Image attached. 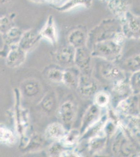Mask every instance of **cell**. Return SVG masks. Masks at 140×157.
Here are the masks:
<instances>
[{
    "label": "cell",
    "instance_id": "2",
    "mask_svg": "<svg viewBox=\"0 0 140 157\" xmlns=\"http://www.w3.org/2000/svg\"><path fill=\"white\" fill-rule=\"evenodd\" d=\"M124 42L115 38L95 43L92 45V56L112 61L118 59L120 56Z\"/></svg>",
    "mask_w": 140,
    "mask_h": 157
},
{
    "label": "cell",
    "instance_id": "25",
    "mask_svg": "<svg viewBox=\"0 0 140 157\" xmlns=\"http://www.w3.org/2000/svg\"><path fill=\"white\" fill-rule=\"evenodd\" d=\"M56 98L52 93L47 94L41 102V106L46 112H51L55 107Z\"/></svg>",
    "mask_w": 140,
    "mask_h": 157
},
{
    "label": "cell",
    "instance_id": "21",
    "mask_svg": "<svg viewBox=\"0 0 140 157\" xmlns=\"http://www.w3.org/2000/svg\"><path fill=\"white\" fill-rule=\"evenodd\" d=\"M23 33L17 27H12L6 33V41L9 44L16 45L19 43Z\"/></svg>",
    "mask_w": 140,
    "mask_h": 157
},
{
    "label": "cell",
    "instance_id": "5",
    "mask_svg": "<svg viewBox=\"0 0 140 157\" xmlns=\"http://www.w3.org/2000/svg\"><path fill=\"white\" fill-rule=\"evenodd\" d=\"M101 116L100 107L96 104L92 105L84 115L81 128V132L84 133L100 121Z\"/></svg>",
    "mask_w": 140,
    "mask_h": 157
},
{
    "label": "cell",
    "instance_id": "34",
    "mask_svg": "<svg viewBox=\"0 0 140 157\" xmlns=\"http://www.w3.org/2000/svg\"><path fill=\"white\" fill-rule=\"evenodd\" d=\"M62 1V0H46V3L52 4V6L55 5L56 4L58 3L59 2H60V1Z\"/></svg>",
    "mask_w": 140,
    "mask_h": 157
},
{
    "label": "cell",
    "instance_id": "24",
    "mask_svg": "<svg viewBox=\"0 0 140 157\" xmlns=\"http://www.w3.org/2000/svg\"><path fill=\"white\" fill-rule=\"evenodd\" d=\"M130 90L131 91L130 86L128 83L124 81V80L115 82L114 91L118 96L124 97L129 94Z\"/></svg>",
    "mask_w": 140,
    "mask_h": 157
},
{
    "label": "cell",
    "instance_id": "10",
    "mask_svg": "<svg viewBox=\"0 0 140 157\" xmlns=\"http://www.w3.org/2000/svg\"><path fill=\"white\" fill-rule=\"evenodd\" d=\"M41 39L39 32L31 29L23 33L18 45L20 48L27 52L32 48Z\"/></svg>",
    "mask_w": 140,
    "mask_h": 157
},
{
    "label": "cell",
    "instance_id": "30",
    "mask_svg": "<svg viewBox=\"0 0 140 157\" xmlns=\"http://www.w3.org/2000/svg\"><path fill=\"white\" fill-rule=\"evenodd\" d=\"M126 66L131 70L138 71L140 68V55L133 56L128 58L126 62Z\"/></svg>",
    "mask_w": 140,
    "mask_h": 157
},
{
    "label": "cell",
    "instance_id": "32",
    "mask_svg": "<svg viewBox=\"0 0 140 157\" xmlns=\"http://www.w3.org/2000/svg\"><path fill=\"white\" fill-rule=\"evenodd\" d=\"M115 125L112 122L109 121L105 125L104 132L106 135L110 136L114 132L115 130Z\"/></svg>",
    "mask_w": 140,
    "mask_h": 157
},
{
    "label": "cell",
    "instance_id": "16",
    "mask_svg": "<svg viewBox=\"0 0 140 157\" xmlns=\"http://www.w3.org/2000/svg\"><path fill=\"white\" fill-rule=\"evenodd\" d=\"M75 49L69 44L63 47L55 52V60L61 64H72L74 63Z\"/></svg>",
    "mask_w": 140,
    "mask_h": 157
},
{
    "label": "cell",
    "instance_id": "8",
    "mask_svg": "<svg viewBox=\"0 0 140 157\" xmlns=\"http://www.w3.org/2000/svg\"><path fill=\"white\" fill-rule=\"evenodd\" d=\"M91 50L86 46L75 49L74 63L77 67L84 72L89 71L92 63Z\"/></svg>",
    "mask_w": 140,
    "mask_h": 157
},
{
    "label": "cell",
    "instance_id": "13",
    "mask_svg": "<svg viewBox=\"0 0 140 157\" xmlns=\"http://www.w3.org/2000/svg\"><path fill=\"white\" fill-rule=\"evenodd\" d=\"M80 93L84 97H91L97 90L95 81L89 75H82L78 78V84Z\"/></svg>",
    "mask_w": 140,
    "mask_h": 157
},
{
    "label": "cell",
    "instance_id": "23",
    "mask_svg": "<svg viewBox=\"0 0 140 157\" xmlns=\"http://www.w3.org/2000/svg\"><path fill=\"white\" fill-rule=\"evenodd\" d=\"M78 78L74 72L70 70L63 71L62 82L69 87H75L78 86Z\"/></svg>",
    "mask_w": 140,
    "mask_h": 157
},
{
    "label": "cell",
    "instance_id": "20",
    "mask_svg": "<svg viewBox=\"0 0 140 157\" xmlns=\"http://www.w3.org/2000/svg\"><path fill=\"white\" fill-rule=\"evenodd\" d=\"M81 132L77 129H72L66 133L61 139V144L64 147H71L76 144L80 137Z\"/></svg>",
    "mask_w": 140,
    "mask_h": 157
},
{
    "label": "cell",
    "instance_id": "17",
    "mask_svg": "<svg viewBox=\"0 0 140 157\" xmlns=\"http://www.w3.org/2000/svg\"><path fill=\"white\" fill-rule=\"evenodd\" d=\"M66 133V129L64 125L58 122H55L48 125L45 134L48 139L61 140Z\"/></svg>",
    "mask_w": 140,
    "mask_h": 157
},
{
    "label": "cell",
    "instance_id": "3",
    "mask_svg": "<svg viewBox=\"0 0 140 157\" xmlns=\"http://www.w3.org/2000/svg\"><path fill=\"white\" fill-rule=\"evenodd\" d=\"M120 22L122 32L126 39H138L140 38V16L128 11L123 18L119 20Z\"/></svg>",
    "mask_w": 140,
    "mask_h": 157
},
{
    "label": "cell",
    "instance_id": "26",
    "mask_svg": "<svg viewBox=\"0 0 140 157\" xmlns=\"http://www.w3.org/2000/svg\"><path fill=\"white\" fill-rule=\"evenodd\" d=\"M40 90V86L38 82L32 80L25 84L24 92L28 97H35L39 93Z\"/></svg>",
    "mask_w": 140,
    "mask_h": 157
},
{
    "label": "cell",
    "instance_id": "18",
    "mask_svg": "<svg viewBox=\"0 0 140 157\" xmlns=\"http://www.w3.org/2000/svg\"><path fill=\"white\" fill-rule=\"evenodd\" d=\"M16 137L12 130L6 125L0 124V144L12 146L16 143Z\"/></svg>",
    "mask_w": 140,
    "mask_h": 157
},
{
    "label": "cell",
    "instance_id": "28",
    "mask_svg": "<svg viewBox=\"0 0 140 157\" xmlns=\"http://www.w3.org/2000/svg\"><path fill=\"white\" fill-rule=\"evenodd\" d=\"M109 95L105 92H100L96 94L95 102L96 105L99 107H105L109 102Z\"/></svg>",
    "mask_w": 140,
    "mask_h": 157
},
{
    "label": "cell",
    "instance_id": "11",
    "mask_svg": "<svg viewBox=\"0 0 140 157\" xmlns=\"http://www.w3.org/2000/svg\"><path fill=\"white\" fill-rule=\"evenodd\" d=\"M76 115V109L71 101L62 104L59 109L58 115L61 121L66 126H71Z\"/></svg>",
    "mask_w": 140,
    "mask_h": 157
},
{
    "label": "cell",
    "instance_id": "27",
    "mask_svg": "<svg viewBox=\"0 0 140 157\" xmlns=\"http://www.w3.org/2000/svg\"><path fill=\"white\" fill-rule=\"evenodd\" d=\"M63 71L57 67H51L47 70L46 75L47 78L52 82H62Z\"/></svg>",
    "mask_w": 140,
    "mask_h": 157
},
{
    "label": "cell",
    "instance_id": "29",
    "mask_svg": "<svg viewBox=\"0 0 140 157\" xmlns=\"http://www.w3.org/2000/svg\"><path fill=\"white\" fill-rule=\"evenodd\" d=\"M130 86L131 91L134 93L140 92V71H136L133 73L130 82Z\"/></svg>",
    "mask_w": 140,
    "mask_h": 157
},
{
    "label": "cell",
    "instance_id": "33",
    "mask_svg": "<svg viewBox=\"0 0 140 157\" xmlns=\"http://www.w3.org/2000/svg\"><path fill=\"white\" fill-rule=\"evenodd\" d=\"M9 21L6 17H3L0 18V30H4V29H7L9 26Z\"/></svg>",
    "mask_w": 140,
    "mask_h": 157
},
{
    "label": "cell",
    "instance_id": "7",
    "mask_svg": "<svg viewBox=\"0 0 140 157\" xmlns=\"http://www.w3.org/2000/svg\"><path fill=\"white\" fill-rule=\"evenodd\" d=\"M109 10L115 17L120 20L126 13L130 11L131 7L130 0H104Z\"/></svg>",
    "mask_w": 140,
    "mask_h": 157
},
{
    "label": "cell",
    "instance_id": "1",
    "mask_svg": "<svg viewBox=\"0 0 140 157\" xmlns=\"http://www.w3.org/2000/svg\"><path fill=\"white\" fill-rule=\"evenodd\" d=\"M122 33L120 22L115 18H106L92 29L88 34L87 43H95L113 39Z\"/></svg>",
    "mask_w": 140,
    "mask_h": 157
},
{
    "label": "cell",
    "instance_id": "12",
    "mask_svg": "<svg viewBox=\"0 0 140 157\" xmlns=\"http://www.w3.org/2000/svg\"><path fill=\"white\" fill-rule=\"evenodd\" d=\"M26 52L22 49L18 45L13 46L6 57V63L9 68H16L21 65L26 58Z\"/></svg>",
    "mask_w": 140,
    "mask_h": 157
},
{
    "label": "cell",
    "instance_id": "6",
    "mask_svg": "<svg viewBox=\"0 0 140 157\" xmlns=\"http://www.w3.org/2000/svg\"><path fill=\"white\" fill-rule=\"evenodd\" d=\"M108 61L104 63L100 67L101 76L106 80L115 82L124 80L125 77L123 70L110 61Z\"/></svg>",
    "mask_w": 140,
    "mask_h": 157
},
{
    "label": "cell",
    "instance_id": "14",
    "mask_svg": "<svg viewBox=\"0 0 140 157\" xmlns=\"http://www.w3.org/2000/svg\"><path fill=\"white\" fill-rule=\"evenodd\" d=\"M93 2V0H66L60 5H54L52 6V7L59 12H66L76 7L89 9L92 6Z\"/></svg>",
    "mask_w": 140,
    "mask_h": 157
},
{
    "label": "cell",
    "instance_id": "19",
    "mask_svg": "<svg viewBox=\"0 0 140 157\" xmlns=\"http://www.w3.org/2000/svg\"><path fill=\"white\" fill-rule=\"evenodd\" d=\"M133 97H129L119 103L117 106V111L120 114H128L134 109L135 102Z\"/></svg>",
    "mask_w": 140,
    "mask_h": 157
},
{
    "label": "cell",
    "instance_id": "36",
    "mask_svg": "<svg viewBox=\"0 0 140 157\" xmlns=\"http://www.w3.org/2000/svg\"><path fill=\"white\" fill-rule=\"evenodd\" d=\"M8 0H0V4H3L7 2Z\"/></svg>",
    "mask_w": 140,
    "mask_h": 157
},
{
    "label": "cell",
    "instance_id": "4",
    "mask_svg": "<svg viewBox=\"0 0 140 157\" xmlns=\"http://www.w3.org/2000/svg\"><path fill=\"white\" fill-rule=\"evenodd\" d=\"M88 30L86 27L80 25L71 30L70 33L67 40L69 44L75 49L86 46L88 39Z\"/></svg>",
    "mask_w": 140,
    "mask_h": 157
},
{
    "label": "cell",
    "instance_id": "35",
    "mask_svg": "<svg viewBox=\"0 0 140 157\" xmlns=\"http://www.w3.org/2000/svg\"><path fill=\"white\" fill-rule=\"evenodd\" d=\"M30 2H34L35 3H46V0H28Z\"/></svg>",
    "mask_w": 140,
    "mask_h": 157
},
{
    "label": "cell",
    "instance_id": "31",
    "mask_svg": "<svg viewBox=\"0 0 140 157\" xmlns=\"http://www.w3.org/2000/svg\"><path fill=\"white\" fill-rule=\"evenodd\" d=\"M63 147L64 146L61 143H55L53 145H52L49 149L50 155L54 157L60 156L61 153L64 151Z\"/></svg>",
    "mask_w": 140,
    "mask_h": 157
},
{
    "label": "cell",
    "instance_id": "9",
    "mask_svg": "<svg viewBox=\"0 0 140 157\" xmlns=\"http://www.w3.org/2000/svg\"><path fill=\"white\" fill-rule=\"evenodd\" d=\"M41 38L46 39L52 45L58 43V33L55 18L52 15L48 16L46 22L39 32Z\"/></svg>",
    "mask_w": 140,
    "mask_h": 157
},
{
    "label": "cell",
    "instance_id": "22",
    "mask_svg": "<svg viewBox=\"0 0 140 157\" xmlns=\"http://www.w3.org/2000/svg\"><path fill=\"white\" fill-rule=\"evenodd\" d=\"M106 136H96L91 138L89 143V148L92 151H98L102 149L106 143Z\"/></svg>",
    "mask_w": 140,
    "mask_h": 157
},
{
    "label": "cell",
    "instance_id": "15",
    "mask_svg": "<svg viewBox=\"0 0 140 157\" xmlns=\"http://www.w3.org/2000/svg\"><path fill=\"white\" fill-rule=\"evenodd\" d=\"M133 146L130 142L120 133L114 141L112 146V150L115 154L121 153L125 156L131 155L133 154Z\"/></svg>",
    "mask_w": 140,
    "mask_h": 157
}]
</instances>
